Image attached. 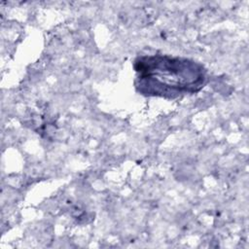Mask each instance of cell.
Instances as JSON below:
<instances>
[{
  "mask_svg": "<svg viewBox=\"0 0 249 249\" xmlns=\"http://www.w3.org/2000/svg\"><path fill=\"white\" fill-rule=\"evenodd\" d=\"M134 85L145 96L176 98L199 91L207 83V70L193 59L167 54L136 57Z\"/></svg>",
  "mask_w": 249,
  "mask_h": 249,
  "instance_id": "6da1fadb",
  "label": "cell"
}]
</instances>
